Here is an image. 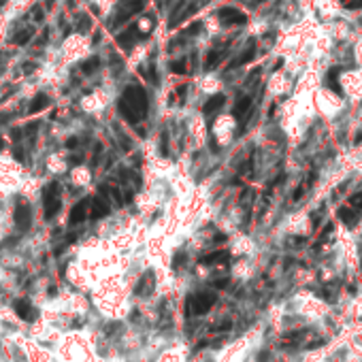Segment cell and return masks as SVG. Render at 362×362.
<instances>
[{
    "mask_svg": "<svg viewBox=\"0 0 362 362\" xmlns=\"http://www.w3.org/2000/svg\"><path fill=\"white\" fill-rule=\"evenodd\" d=\"M118 109L121 113V118L130 124H137L139 120H143L147 115V109H150V100H147V92L143 88H126L121 98L118 102Z\"/></svg>",
    "mask_w": 362,
    "mask_h": 362,
    "instance_id": "6da1fadb",
    "label": "cell"
},
{
    "mask_svg": "<svg viewBox=\"0 0 362 362\" xmlns=\"http://www.w3.org/2000/svg\"><path fill=\"white\" fill-rule=\"evenodd\" d=\"M294 307H296V313L302 315L307 320H322L331 313V305L324 302L322 299H318L315 294L311 292H301L294 296Z\"/></svg>",
    "mask_w": 362,
    "mask_h": 362,
    "instance_id": "7a4b0ae2",
    "label": "cell"
},
{
    "mask_svg": "<svg viewBox=\"0 0 362 362\" xmlns=\"http://www.w3.org/2000/svg\"><path fill=\"white\" fill-rule=\"evenodd\" d=\"M318 109L322 111V115H324L326 120H334L337 115L345 109V100L341 98V96H337L332 92V90L328 88H322L318 92Z\"/></svg>",
    "mask_w": 362,
    "mask_h": 362,
    "instance_id": "3957f363",
    "label": "cell"
},
{
    "mask_svg": "<svg viewBox=\"0 0 362 362\" xmlns=\"http://www.w3.org/2000/svg\"><path fill=\"white\" fill-rule=\"evenodd\" d=\"M339 83L350 100H362V68L341 73Z\"/></svg>",
    "mask_w": 362,
    "mask_h": 362,
    "instance_id": "277c9868",
    "label": "cell"
},
{
    "mask_svg": "<svg viewBox=\"0 0 362 362\" xmlns=\"http://www.w3.org/2000/svg\"><path fill=\"white\" fill-rule=\"evenodd\" d=\"M60 185L58 181H51V183L45 185L43 190V209H45V219H54L60 211Z\"/></svg>",
    "mask_w": 362,
    "mask_h": 362,
    "instance_id": "5b68a950",
    "label": "cell"
},
{
    "mask_svg": "<svg viewBox=\"0 0 362 362\" xmlns=\"http://www.w3.org/2000/svg\"><path fill=\"white\" fill-rule=\"evenodd\" d=\"M213 301H215V296L213 294H207V292H198L187 299V307L192 309L194 313H205L209 311V307L213 305Z\"/></svg>",
    "mask_w": 362,
    "mask_h": 362,
    "instance_id": "8992f818",
    "label": "cell"
},
{
    "mask_svg": "<svg viewBox=\"0 0 362 362\" xmlns=\"http://www.w3.org/2000/svg\"><path fill=\"white\" fill-rule=\"evenodd\" d=\"M15 224L22 232L28 230L30 224H32V209H30L28 203H24V200L17 203V207H15Z\"/></svg>",
    "mask_w": 362,
    "mask_h": 362,
    "instance_id": "52a82bcc",
    "label": "cell"
},
{
    "mask_svg": "<svg viewBox=\"0 0 362 362\" xmlns=\"http://www.w3.org/2000/svg\"><path fill=\"white\" fill-rule=\"evenodd\" d=\"M139 38H141L139 26H130V28H128L126 32H121V34L118 36V43H120L124 49H132L134 43H139Z\"/></svg>",
    "mask_w": 362,
    "mask_h": 362,
    "instance_id": "ba28073f",
    "label": "cell"
},
{
    "mask_svg": "<svg viewBox=\"0 0 362 362\" xmlns=\"http://www.w3.org/2000/svg\"><path fill=\"white\" fill-rule=\"evenodd\" d=\"M88 209H90V200L88 198H83V200H79L73 209H70V215H68V222L70 224H81L83 219L88 217Z\"/></svg>",
    "mask_w": 362,
    "mask_h": 362,
    "instance_id": "9c48e42d",
    "label": "cell"
},
{
    "mask_svg": "<svg viewBox=\"0 0 362 362\" xmlns=\"http://www.w3.org/2000/svg\"><path fill=\"white\" fill-rule=\"evenodd\" d=\"M90 205H92V217L94 219H100V217H105V215H109V203H107V198H102V196H96L94 200H90Z\"/></svg>",
    "mask_w": 362,
    "mask_h": 362,
    "instance_id": "30bf717a",
    "label": "cell"
},
{
    "mask_svg": "<svg viewBox=\"0 0 362 362\" xmlns=\"http://www.w3.org/2000/svg\"><path fill=\"white\" fill-rule=\"evenodd\" d=\"M217 15L222 17L224 24H243V22H245V15H243V13L230 9V6H226V9H219Z\"/></svg>",
    "mask_w": 362,
    "mask_h": 362,
    "instance_id": "8fae6325",
    "label": "cell"
},
{
    "mask_svg": "<svg viewBox=\"0 0 362 362\" xmlns=\"http://www.w3.org/2000/svg\"><path fill=\"white\" fill-rule=\"evenodd\" d=\"M15 313L19 315L22 320H26V322H32L34 320V309H32V305L28 301H15Z\"/></svg>",
    "mask_w": 362,
    "mask_h": 362,
    "instance_id": "7c38bea8",
    "label": "cell"
},
{
    "mask_svg": "<svg viewBox=\"0 0 362 362\" xmlns=\"http://www.w3.org/2000/svg\"><path fill=\"white\" fill-rule=\"evenodd\" d=\"M153 288H156V279H153V273H145L143 277H141L139 286H137V294L147 296V294H151Z\"/></svg>",
    "mask_w": 362,
    "mask_h": 362,
    "instance_id": "4fadbf2b",
    "label": "cell"
},
{
    "mask_svg": "<svg viewBox=\"0 0 362 362\" xmlns=\"http://www.w3.org/2000/svg\"><path fill=\"white\" fill-rule=\"evenodd\" d=\"M143 6H145L143 0H132V2H128V4L124 6V11H121L120 15H118V19H120V22H126L128 17L137 15V13H139L141 9H143Z\"/></svg>",
    "mask_w": 362,
    "mask_h": 362,
    "instance_id": "5bb4252c",
    "label": "cell"
},
{
    "mask_svg": "<svg viewBox=\"0 0 362 362\" xmlns=\"http://www.w3.org/2000/svg\"><path fill=\"white\" fill-rule=\"evenodd\" d=\"M224 105V94H213L209 100L205 102V107H203V113L205 115H211V113H215L219 107Z\"/></svg>",
    "mask_w": 362,
    "mask_h": 362,
    "instance_id": "9a60e30c",
    "label": "cell"
},
{
    "mask_svg": "<svg viewBox=\"0 0 362 362\" xmlns=\"http://www.w3.org/2000/svg\"><path fill=\"white\" fill-rule=\"evenodd\" d=\"M49 105V96L47 94H36L34 96V100H32V107H30V113H38V111H43L45 107Z\"/></svg>",
    "mask_w": 362,
    "mask_h": 362,
    "instance_id": "2e32d148",
    "label": "cell"
},
{
    "mask_svg": "<svg viewBox=\"0 0 362 362\" xmlns=\"http://www.w3.org/2000/svg\"><path fill=\"white\" fill-rule=\"evenodd\" d=\"M98 66H100V58H90V60H86L83 62V73L86 75H92V73H96L98 70Z\"/></svg>",
    "mask_w": 362,
    "mask_h": 362,
    "instance_id": "e0dca14e",
    "label": "cell"
},
{
    "mask_svg": "<svg viewBox=\"0 0 362 362\" xmlns=\"http://www.w3.org/2000/svg\"><path fill=\"white\" fill-rule=\"evenodd\" d=\"M30 38H32V30L28 28V30H22V32H19V34L13 38V43H15V45H26V43L30 41Z\"/></svg>",
    "mask_w": 362,
    "mask_h": 362,
    "instance_id": "ac0fdd59",
    "label": "cell"
},
{
    "mask_svg": "<svg viewBox=\"0 0 362 362\" xmlns=\"http://www.w3.org/2000/svg\"><path fill=\"white\" fill-rule=\"evenodd\" d=\"M219 56H222V54H219V51H211V54L207 56V60H205V68H207V70H211V68L217 64Z\"/></svg>",
    "mask_w": 362,
    "mask_h": 362,
    "instance_id": "d6986e66",
    "label": "cell"
},
{
    "mask_svg": "<svg viewBox=\"0 0 362 362\" xmlns=\"http://www.w3.org/2000/svg\"><path fill=\"white\" fill-rule=\"evenodd\" d=\"M171 70L175 75H185L187 73V66H185L183 60H175V62H171Z\"/></svg>",
    "mask_w": 362,
    "mask_h": 362,
    "instance_id": "ffe728a7",
    "label": "cell"
},
{
    "mask_svg": "<svg viewBox=\"0 0 362 362\" xmlns=\"http://www.w3.org/2000/svg\"><path fill=\"white\" fill-rule=\"evenodd\" d=\"M222 258H224V251H215V254H211V256H205L203 258V264H213V262L222 260Z\"/></svg>",
    "mask_w": 362,
    "mask_h": 362,
    "instance_id": "44dd1931",
    "label": "cell"
},
{
    "mask_svg": "<svg viewBox=\"0 0 362 362\" xmlns=\"http://www.w3.org/2000/svg\"><path fill=\"white\" fill-rule=\"evenodd\" d=\"M30 15H32V19H34V22H43V9L38 4H34L30 9Z\"/></svg>",
    "mask_w": 362,
    "mask_h": 362,
    "instance_id": "7402d4cb",
    "label": "cell"
},
{
    "mask_svg": "<svg viewBox=\"0 0 362 362\" xmlns=\"http://www.w3.org/2000/svg\"><path fill=\"white\" fill-rule=\"evenodd\" d=\"M249 102H251L249 98H243L241 102H239V107L235 109V115H237V118H239V115H241V113H245V111H247V107H249Z\"/></svg>",
    "mask_w": 362,
    "mask_h": 362,
    "instance_id": "603a6c76",
    "label": "cell"
},
{
    "mask_svg": "<svg viewBox=\"0 0 362 362\" xmlns=\"http://www.w3.org/2000/svg\"><path fill=\"white\" fill-rule=\"evenodd\" d=\"M352 311H354V315H356V318H362V299H358L356 302H354Z\"/></svg>",
    "mask_w": 362,
    "mask_h": 362,
    "instance_id": "cb8c5ba5",
    "label": "cell"
},
{
    "mask_svg": "<svg viewBox=\"0 0 362 362\" xmlns=\"http://www.w3.org/2000/svg\"><path fill=\"white\" fill-rule=\"evenodd\" d=\"M200 28H203V24H200V22H196V24H192V26H190V28H187V30H185V36H187V34H196V32H200Z\"/></svg>",
    "mask_w": 362,
    "mask_h": 362,
    "instance_id": "d4e9b609",
    "label": "cell"
},
{
    "mask_svg": "<svg viewBox=\"0 0 362 362\" xmlns=\"http://www.w3.org/2000/svg\"><path fill=\"white\" fill-rule=\"evenodd\" d=\"M79 19H81V22H79V28H77V30H79V32H88L90 30V19L88 17H79Z\"/></svg>",
    "mask_w": 362,
    "mask_h": 362,
    "instance_id": "484cf974",
    "label": "cell"
},
{
    "mask_svg": "<svg viewBox=\"0 0 362 362\" xmlns=\"http://www.w3.org/2000/svg\"><path fill=\"white\" fill-rule=\"evenodd\" d=\"M34 68H36L34 62H26V64H24V73H32Z\"/></svg>",
    "mask_w": 362,
    "mask_h": 362,
    "instance_id": "4316f807",
    "label": "cell"
},
{
    "mask_svg": "<svg viewBox=\"0 0 362 362\" xmlns=\"http://www.w3.org/2000/svg\"><path fill=\"white\" fill-rule=\"evenodd\" d=\"M38 130V124H28L26 126V134H34Z\"/></svg>",
    "mask_w": 362,
    "mask_h": 362,
    "instance_id": "83f0119b",
    "label": "cell"
},
{
    "mask_svg": "<svg viewBox=\"0 0 362 362\" xmlns=\"http://www.w3.org/2000/svg\"><path fill=\"white\" fill-rule=\"evenodd\" d=\"M77 145H79V141H77V137H73V139H68V141H66V147H68V150H73V147H77Z\"/></svg>",
    "mask_w": 362,
    "mask_h": 362,
    "instance_id": "f1b7e54d",
    "label": "cell"
},
{
    "mask_svg": "<svg viewBox=\"0 0 362 362\" xmlns=\"http://www.w3.org/2000/svg\"><path fill=\"white\" fill-rule=\"evenodd\" d=\"M11 137H13V139H15V141H19V139H22V130H17V128H13Z\"/></svg>",
    "mask_w": 362,
    "mask_h": 362,
    "instance_id": "f546056e",
    "label": "cell"
},
{
    "mask_svg": "<svg viewBox=\"0 0 362 362\" xmlns=\"http://www.w3.org/2000/svg\"><path fill=\"white\" fill-rule=\"evenodd\" d=\"M15 158L19 160V162H26V160H24V151H22V150H15Z\"/></svg>",
    "mask_w": 362,
    "mask_h": 362,
    "instance_id": "4dcf8cb0",
    "label": "cell"
},
{
    "mask_svg": "<svg viewBox=\"0 0 362 362\" xmlns=\"http://www.w3.org/2000/svg\"><path fill=\"white\" fill-rule=\"evenodd\" d=\"M79 162H81V158H77V156H75V158H68V164H70V166H77Z\"/></svg>",
    "mask_w": 362,
    "mask_h": 362,
    "instance_id": "1f68e13d",
    "label": "cell"
},
{
    "mask_svg": "<svg viewBox=\"0 0 362 362\" xmlns=\"http://www.w3.org/2000/svg\"><path fill=\"white\" fill-rule=\"evenodd\" d=\"M2 150H4V141L0 139V151H2Z\"/></svg>",
    "mask_w": 362,
    "mask_h": 362,
    "instance_id": "d6a6232c",
    "label": "cell"
},
{
    "mask_svg": "<svg viewBox=\"0 0 362 362\" xmlns=\"http://www.w3.org/2000/svg\"><path fill=\"white\" fill-rule=\"evenodd\" d=\"M51 4H54V0H47V6H51Z\"/></svg>",
    "mask_w": 362,
    "mask_h": 362,
    "instance_id": "836d02e7",
    "label": "cell"
},
{
    "mask_svg": "<svg viewBox=\"0 0 362 362\" xmlns=\"http://www.w3.org/2000/svg\"><path fill=\"white\" fill-rule=\"evenodd\" d=\"M0 73H2V64H0Z\"/></svg>",
    "mask_w": 362,
    "mask_h": 362,
    "instance_id": "e575fe53",
    "label": "cell"
}]
</instances>
